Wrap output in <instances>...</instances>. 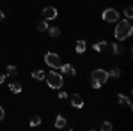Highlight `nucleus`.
I'll use <instances>...</instances> for the list:
<instances>
[{
	"label": "nucleus",
	"instance_id": "obj_1",
	"mask_svg": "<svg viewBox=\"0 0 133 131\" xmlns=\"http://www.w3.org/2000/svg\"><path fill=\"white\" fill-rule=\"evenodd\" d=\"M131 34H133V27H131V23H130V20H123L115 25V39L117 41L128 39Z\"/></svg>",
	"mask_w": 133,
	"mask_h": 131
},
{
	"label": "nucleus",
	"instance_id": "obj_2",
	"mask_svg": "<svg viewBox=\"0 0 133 131\" xmlns=\"http://www.w3.org/2000/svg\"><path fill=\"white\" fill-rule=\"evenodd\" d=\"M44 80H46V83H48V87H50V89H61L62 83H64L62 74H61V73H57V71H53V69L44 76Z\"/></svg>",
	"mask_w": 133,
	"mask_h": 131
},
{
	"label": "nucleus",
	"instance_id": "obj_3",
	"mask_svg": "<svg viewBox=\"0 0 133 131\" xmlns=\"http://www.w3.org/2000/svg\"><path fill=\"white\" fill-rule=\"evenodd\" d=\"M44 62H46V64L50 66L51 69H59V67H61V64H62L61 57H59L57 53H51V51L44 55Z\"/></svg>",
	"mask_w": 133,
	"mask_h": 131
},
{
	"label": "nucleus",
	"instance_id": "obj_4",
	"mask_svg": "<svg viewBox=\"0 0 133 131\" xmlns=\"http://www.w3.org/2000/svg\"><path fill=\"white\" fill-rule=\"evenodd\" d=\"M92 81H96L98 85H103L108 81V71L105 69H94L92 71Z\"/></svg>",
	"mask_w": 133,
	"mask_h": 131
},
{
	"label": "nucleus",
	"instance_id": "obj_5",
	"mask_svg": "<svg viewBox=\"0 0 133 131\" xmlns=\"http://www.w3.org/2000/svg\"><path fill=\"white\" fill-rule=\"evenodd\" d=\"M103 20L107 21V23H114V21L119 20V12L115 9H112V7L110 9H105L103 11Z\"/></svg>",
	"mask_w": 133,
	"mask_h": 131
},
{
	"label": "nucleus",
	"instance_id": "obj_6",
	"mask_svg": "<svg viewBox=\"0 0 133 131\" xmlns=\"http://www.w3.org/2000/svg\"><path fill=\"white\" fill-rule=\"evenodd\" d=\"M57 14H59V12H57L55 7H44V9H43V18H44L46 21L48 20H55Z\"/></svg>",
	"mask_w": 133,
	"mask_h": 131
},
{
	"label": "nucleus",
	"instance_id": "obj_7",
	"mask_svg": "<svg viewBox=\"0 0 133 131\" xmlns=\"http://www.w3.org/2000/svg\"><path fill=\"white\" fill-rule=\"evenodd\" d=\"M61 73H64V74H69V76H76V69L73 67L71 64H61Z\"/></svg>",
	"mask_w": 133,
	"mask_h": 131
},
{
	"label": "nucleus",
	"instance_id": "obj_8",
	"mask_svg": "<svg viewBox=\"0 0 133 131\" xmlns=\"http://www.w3.org/2000/svg\"><path fill=\"white\" fill-rule=\"evenodd\" d=\"M69 99H71V105L75 106V108H82V106H83V99L78 96V94H73Z\"/></svg>",
	"mask_w": 133,
	"mask_h": 131
},
{
	"label": "nucleus",
	"instance_id": "obj_9",
	"mask_svg": "<svg viewBox=\"0 0 133 131\" xmlns=\"http://www.w3.org/2000/svg\"><path fill=\"white\" fill-rule=\"evenodd\" d=\"M117 101H119V105H123V106H128V108H131V101H130V98L128 96H124V94H119L117 96Z\"/></svg>",
	"mask_w": 133,
	"mask_h": 131
},
{
	"label": "nucleus",
	"instance_id": "obj_10",
	"mask_svg": "<svg viewBox=\"0 0 133 131\" xmlns=\"http://www.w3.org/2000/svg\"><path fill=\"white\" fill-rule=\"evenodd\" d=\"M124 50V46H123V41H115L112 44V51H114V55H121Z\"/></svg>",
	"mask_w": 133,
	"mask_h": 131
},
{
	"label": "nucleus",
	"instance_id": "obj_11",
	"mask_svg": "<svg viewBox=\"0 0 133 131\" xmlns=\"http://www.w3.org/2000/svg\"><path fill=\"white\" fill-rule=\"evenodd\" d=\"M9 91L12 94H20L23 91V87H21V83H18V81H12V83H9Z\"/></svg>",
	"mask_w": 133,
	"mask_h": 131
},
{
	"label": "nucleus",
	"instance_id": "obj_12",
	"mask_svg": "<svg viewBox=\"0 0 133 131\" xmlns=\"http://www.w3.org/2000/svg\"><path fill=\"white\" fill-rule=\"evenodd\" d=\"M85 50H87V43H85L83 39H78L76 41V48H75V51H76V53H83Z\"/></svg>",
	"mask_w": 133,
	"mask_h": 131
},
{
	"label": "nucleus",
	"instance_id": "obj_13",
	"mask_svg": "<svg viewBox=\"0 0 133 131\" xmlns=\"http://www.w3.org/2000/svg\"><path fill=\"white\" fill-rule=\"evenodd\" d=\"M44 76H46V73H44V71L43 69H34L32 71V78H34V80H44Z\"/></svg>",
	"mask_w": 133,
	"mask_h": 131
},
{
	"label": "nucleus",
	"instance_id": "obj_14",
	"mask_svg": "<svg viewBox=\"0 0 133 131\" xmlns=\"http://www.w3.org/2000/svg\"><path fill=\"white\" fill-rule=\"evenodd\" d=\"M55 128H57V129L66 128V117H64V115H57V119H55Z\"/></svg>",
	"mask_w": 133,
	"mask_h": 131
},
{
	"label": "nucleus",
	"instance_id": "obj_15",
	"mask_svg": "<svg viewBox=\"0 0 133 131\" xmlns=\"http://www.w3.org/2000/svg\"><path fill=\"white\" fill-rule=\"evenodd\" d=\"M121 74H123L121 67H112V69L108 71V78H119Z\"/></svg>",
	"mask_w": 133,
	"mask_h": 131
},
{
	"label": "nucleus",
	"instance_id": "obj_16",
	"mask_svg": "<svg viewBox=\"0 0 133 131\" xmlns=\"http://www.w3.org/2000/svg\"><path fill=\"white\" fill-rule=\"evenodd\" d=\"M107 46H108V43H107V41H99L98 44H94V51H98V53H99V51H103Z\"/></svg>",
	"mask_w": 133,
	"mask_h": 131
},
{
	"label": "nucleus",
	"instance_id": "obj_17",
	"mask_svg": "<svg viewBox=\"0 0 133 131\" xmlns=\"http://www.w3.org/2000/svg\"><path fill=\"white\" fill-rule=\"evenodd\" d=\"M48 34L51 37H59L61 36V29L59 27H48Z\"/></svg>",
	"mask_w": 133,
	"mask_h": 131
},
{
	"label": "nucleus",
	"instance_id": "obj_18",
	"mask_svg": "<svg viewBox=\"0 0 133 131\" xmlns=\"http://www.w3.org/2000/svg\"><path fill=\"white\" fill-rule=\"evenodd\" d=\"M18 74V67L16 66H7V76H16Z\"/></svg>",
	"mask_w": 133,
	"mask_h": 131
},
{
	"label": "nucleus",
	"instance_id": "obj_19",
	"mask_svg": "<svg viewBox=\"0 0 133 131\" xmlns=\"http://www.w3.org/2000/svg\"><path fill=\"white\" fill-rule=\"evenodd\" d=\"M37 29H39V30H48V21L46 20H43V21H39V23H37Z\"/></svg>",
	"mask_w": 133,
	"mask_h": 131
},
{
	"label": "nucleus",
	"instance_id": "obj_20",
	"mask_svg": "<svg viewBox=\"0 0 133 131\" xmlns=\"http://www.w3.org/2000/svg\"><path fill=\"white\" fill-rule=\"evenodd\" d=\"M124 16H126L128 20H131V18H133V9H131V5H128V7L124 9Z\"/></svg>",
	"mask_w": 133,
	"mask_h": 131
},
{
	"label": "nucleus",
	"instance_id": "obj_21",
	"mask_svg": "<svg viewBox=\"0 0 133 131\" xmlns=\"http://www.w3.org/2000/svg\"><path fill=\"white\" fill-rule=\"evenodd\" d=\"M39 124H41V117H32V121H30L32 128H36V126H39Z\"/></svg>",
	"mask_w": 133,
	"mask_h": 131
},
{
	"label": "nucleus",
	"instance_id": "obj_22",
	"mask_svg": "<svg viewBox=\"0 0 133 131\" xmlns=\"http://www.w3.org/2000/svg\"><path fill=\"white\" fill-rule=\"evenodd\" d=\"M101 129L103 131H110V129H112V124H110V122H103V124H101Z\"/></svg>",
	"mask_w": 133,
	"mask_h": 131
},
{
	"label": "nucleus",
	"instance_id": "obj_23",
	"mask_svg": "<svg viewBox=\"0 0 133 131\" xmlns=\"http://www.w3.org/2000/svg\"><path fill=\"white\" fill-rule=\"evenodd\" d=\"M66 98H68V92H64V91L59 92V99H66Z\"/></svg>",
	"mask_w": 133,
	"mask_h": 131
},
{
	"label": "nucleus",
	"instance_id": "obj_24",
	"mask_svg": "<svg viewBox=\"0 0 133 131\" xmlns=\"http://www.w3.org/2000/svg\"><path fill=\"white\" fill-rule=\"evenodd\" d=\"M4 117H5V112H4V108H2V106H0V121H2V119H4Z\"/></svg>",
	"mask_w": 133,
	"mask_h": 131
},
{
	"label": "nucleus",
	"instance_id": "obj_25",
	"mask_svg": "<svg viewBox=\"0 0 133 131\" xmlns=\"http://www.w3.org/2000/svg\"><path fill=\"white\" fill-rule=\"evenodd\" d=\"M4 81H5V74H2V73H0V85H2Z\"/></svg>",
	"mask_w": 133,
	"mask_h": 131
},
{
	"label": "nucleus",
	"instance_id": "obj_26",
	"mask_svg": "<svg viewBox=\"0 0 133 131\" xmlns=\"http://www.w3.org/2000/svg\"><path fill=\"white\" fill-rule=\"evenodd\" d=\"M4 16H5V14H4V12H2V11H0V21L4 20Z\"/></svg>",
	"mask_w": 133,
	"mask_h": 131
}]
</instances>
